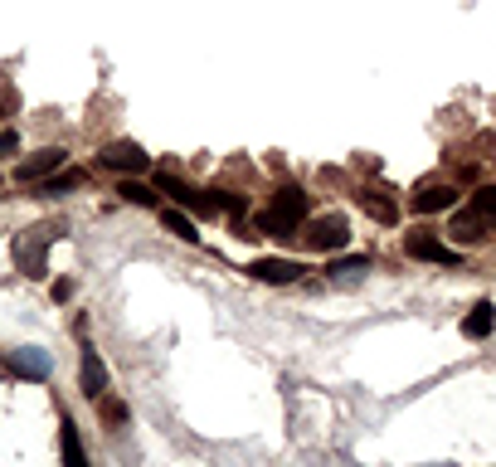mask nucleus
<instances>
[{"label": "nucleus", "mask_w": 496, "mask_h": 467, "mask_svg": "<svg viewBox=\"0 0 496 467\" xmlns=\"http://www.w3.org/2000/svg\"><path fill=\"white\" fill-rule=\"evenodd\" d=\"M453 200H457V190L453 185H419V195H414V210L419 214H438V210H453Z\"/></svg>", "instance_id": "nucleus-10"}, {"label": "nucleus", "mask_w": 496, "mask_h": 467, "mask_svg": "<svg viewBox=\"0 0 496 467\" xmlns=\"http://www.w3.org/2000/svg\"><path fill=\"white\" fill-rule=\"evenodd\" d=\"M103 414H107V424H122V418H127V409H122L117 400H107V404H103Z\"/></svg>", "instance_id": "nucleus-20"}, {"label": "nucleus", "mask_w": 496, "mask_h": 467, "mask_svg": "<svg viewBox=\"0 0 496 467\" xmlns=\"http://www.w3.org/2000/svg\"><path fill=\"white\" fill-rule=\"evenodd\" d=\"M360 210H365L370 220H380V224H394L399 220V205H394V200H384L380 190H360Z\"/></svg>", "instance_id": "nucleus-12"}, {"label": "nucleus", "mask_w": 496, "mask_h": 467, "mask_svg": "<svg viewBox=\"0 0 496 467\" xmlns=\"http://www.w3.org/2000/svg\"><path fill=\"white\" fill-rule=\"evenodd\" d=\"M453 234L463 238V244H477V238H482V214H477V210H472V214H457V220H453Z\"/></svg>", "instance_id": "nucleus-15"}, {"label": "nucleus", "mask_w": 496, "mask_h": 467, "mask_svg": "<svg viewBox=\"0 0 496 467\" xmlns=\"http://www.w3.org/2000/svg\"><path fill=\"white\" fill-rule=\"evenodd\" d=\"M370 268V258L365 254H356V258H341V263H331L326 273H365Z\"/></svg>", "instance_id": "nucleus-18"}, {"label": "nucleus", "mask_w": 496, "mask_h": 467, "mask_svg": "<svg viewBox=\"0 0 496 467\" xmlns=\"http://www.w3.org/2000/svg\"><path fill=\"white\" fill-rule=\"evenodd\" d=\"M30 234H34V238L15 244V263H20L25 273H34V278H40V273H44V244H50L59 229H30Z\"/></svg>", "instance_id": "nucleus-8"}, {"label": "nucleus", "mask_w": 496, "mask_h": 467, "mask_svg": "<svg viewBox=\"0 0 496 467\" xmlns=\"http://www.w3.org/2000/svg\"><path fill=\"white\" fill-rule=\"evenodd\" d=\"M302 220H307V195H302L297 185H283L273 195V205L258 214V229L273 234V238H287V234H297Z\"/></svg>", "instance_id": "nucleus-1"}, {"label": "nucleus", "mask_w": 496, "mask_h": 467, "mask_svg": "<svg viewBox=\"0 0 496 467\" xmlns=\"http://www.w3.org/2000/svg\"><path fill=\"white\" fill-rule=\"evenodd\" d=\"M491 327H496V307H491V302H477V307L463 317V337H467V341L491 337Z\"/></svg>", "instance_id": "nucleus-11"}, {"label": "nucleus", "mask_w": 496, "mask_h": 467, "mask_svg": "<svg viewBox=\"0 0 496 467\" xmlns=\"http://www.w3.org/2000/svg\"><path fill=\"white\" fill-rule=\"evenodd\" d=\"M161 224H166L176 238H185V244H195V238H200V234H195V220H190V214H180V210H166Z\"/></svg>", "instance_id": "nucleus-14"}, {"label": "nucleus", "mask_w": 496, "mask_h": 467, "mask_svg": "<svg viewBox=\"0 0 496 467\" xmlns=\"http://www.w3.org/2000/svg\"><path fill=\"white\" fill-rule=\"evenodd\" d=\"M404 254L419 258V263H443V268H457V263H463L453 248L443 244V238H433L428 229H414V234H409V238H404Z\"/></svg>", "instance_id": "nucleus-3"}, {"label": "nucleus", "mask_w": 496, "mask_h": 467, "mask_svg": "<svg viewBox=\"0 0 496 467\" xmlns=\"http://www.w3.org/2000/svg\"><path fill=\"white\" fill-rule=\"evenodd\" d=\"M64 161H68V151L44 147V151H34V156H25V161L15 166V181H25V185H34V181H50L54 171H64Z\"/></svg>", "instance_id": "nucleus-4"}, {"label": "nucleus", "mask_w": 496, "mask_h": 467, "mask_svg": "<svg viewBox=\"0 0 496 467\" xmlns=\"http://www.w3.org/2000/svg\"><path fill=\"white\" fill-rule=\"evenodd\" d=\"M302 263H293V258H253L248 263V278H258V283H297L302 278Z\"/></svg>", "instance_id": "nucleus-7"}, {"label": "nucleus", "mask_w": 496, "mask_h": 467, "mask_svg": "<svg viewBox=\"0 0 496 467\" xmlns=\"http://www.w3.org/2000/svg\"><path fill=\"white\" fill-rule=\"evenodd\" d=\"M307 248H317V254H336V248L350 244V224L341 220V214H321V220L307 224Z\"/></svg>", "instance_id": "nucleus-2"}, {"label": "nucleus", "mask_w": 496, "mask_h": 467, "mask_svg": "<svg viewBox=\"0 0 496 467\" xmlns=\"http://www.w3.org/2000/svg\"><path fill=\"white\" fill-rule=\"evenodd\" d=\"M117 195H122L127 205H156L151 185H141V181H122V190H117Z\"/></svg>", "instance_id": "nucleus-16"}, {"label": "nucleus", "mask_w": 496, "mask_h": 467, "mask_svg": "<svg viewBox=\"0 0 496 467\" xmlns=\"http://www.w3.org/2000/svg\"><path fill=\"white\" fill-rule=\"evenodd\" d=\"M83 394H88V400H103L107 394V365H103V355L93 351H83Z\"/></svg>", "instance_id": "nucleus-9"}, {"label": "nucleus", "mask_w": 496, "mask_h": 467, "mask_svg": "<svg viewBox=\"0 0 496 467\" xmlns=\"http://www.w3.org/2000/svg\"><path fill=\"white\" fill-rule=\"evenodd\" d=\"M5 370L20 380H44L50 375V351H40V346H25V351H10L5 355Z\"/></svg>", "instance_id": "nucleus-6"}, {"label": "nucleus", "mask_w": 496, "mask_h": 467, "mask_svg": "<svg viewBox=\"0 0 496 467\" xmlns=\"http://www.w3.org/2000/svg\"><path fill=\"white\" fill-rule=\"evenodd\" d=\"M59 443H64V463L68 467H88V458H83V443H78V428L64 418V434H59Z\"/></svg>", "instance_id": "nucleus-13"}, {"label": "nucleus", "mask_w": 496, "mask_h": 467, "mask_svg": "<svg viewBox=\"0 0 496 467\" xmlns=\"http://www.w3.org/2000/svg\"><path fill=\"white\" fill-rule=\"evenodd\" d=\"M103 166L107 171H127V175H141L151 171V156L137 147V141H113V147L103 151Z\"/></svg>", "instance_id": "nucleus-5"}, {"label": "nucleus", "mask_w": 496, "mask_h": 467, "mask_svg": "<svg viewBox=\"0 0 496 467\" xmlns=\"http://www.w3.org/2000/svg\"><path fill=\"white\" fill-rule=\"evenodd\" d=\"M15 147H20L15 131H0V161H5V156H15Z\"/></svg>", "instance_id": "nucleus-19"}, {"label": "nucleus", "mask_w": 496, "mask_h": 467, "mask_svg": "<svg viewBox=\"0 0 496 467\" xmlns=\"http://www.w3.org/2000/svg\"><path fill=\"white\" fill-rule=\"evenodd\" d=\"M472 210H477L482 220H496V185H482L477 195H472Z\"/></svg>", "instance_id": "nucleus-17"}]
</instances>
